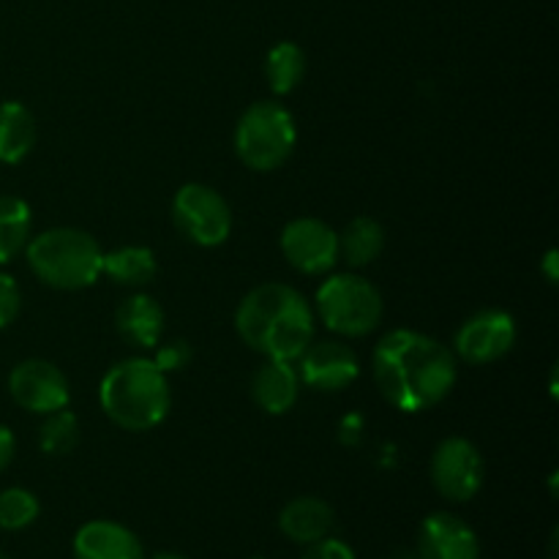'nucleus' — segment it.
<instances>
[{"label":"nucleus","instance_id":"1","mask_svg":"<svg viewBox=\"0 0 559 559\" xmlns=\"http://www.w3.org/2000/svg\"><path fill=\"white\" fill-rule=\"evenodd\" d=\"M371 366L382 399L402 413L437 407L456 385V358L451 349L407 328H396L377 342Z\"/></svg>","mask_w":559,"mask_h":559},{"label":"nucleus","instance_id":"2","mask_svg":"<svg viewBox=\"0 0 559 559\" xmlns=\"http://www.w3.org/2000/svg\"><path fill=\"white\" fill-rule=\"evenodd\" d=\"M235 328L246 347L271 360H295L314 342V309L289 284H260L243 295Z\"/></svg>","mask_w":559,"mask_h":559},{"label":"nucleus","instance_id":"3","mask_svg":"<svg viewBox=\"0 0 559 559\" xmlns=\"http://www.w3.org/2000/svg\"><path fill=\"white\" fill-rule=\"evenodd\" d=\"M98 402L107 418L126 431H151L167 418L173 393L167 374L147 358L115 364L98 385Z\"/></svg>","mask_w":559,"mask_h":559},{"label":"nucleus","instance_id":"4","mask_svg":"<svg viewBox=\"0 0 559 559\" xmlns=\"http://www.w3.org/2000/svg\"><path fill=\"white\" fill-rule=\"evenodd\" d=\"M27 265L55 289H85L98 282L104 267V251L93 235L76 227L44 229L25 246Z\"/></svg>","mask_w":559,"mask_h":559},{"label":"nucleus","instance_id":"5","mask_svg":"<svg viewBox=\"0 0 559 559\" xmlns=\"http://www.w3.org/2000/svg\"><path fill=\"white\" fill-rule=\"evenodd\" d=\"M298 126L293 112L276 102H257L235 126V153L254 173H273L295 151Z\"/></svg>","mask_w":559,"mask_h":559},{"label":"nucleus","instance_id":"6","mask_svg":"<svg viewBox=\"0 0 559 559\" xmlns=\"http://www.w3.org/2000/svg\"><path fill=\"white\" fill-rule=\"evenodd\" d=\"M317 311L333 333L358 338L380 325L385 306H382L380 289L364 276L333 273L317 289Z\"/></svg>","mask_w":559,"mask_h":559},{"label":"nucleus","instance_id":"7","mask_svg":"<svg viewBox=\"0 0 559 559\" xmlns=\"http://www.w3.org/2000/svg\"><path fill=\"white\" fill-rule=\"evenodd\" d=\"M173 218L180 235L202 249L222 246L233 233V211L227 200L205 183L180 186L173 200Z\"/></svg>","mask_w":559,"mask_h":559},{"label":"nucleus","instance_id":"8","mask_svg":"<svg viewBox=\"0 0 559 559\" xmlns=\"http://www.w3.org/2000/svg\"><path fill=\"white\" fill-rule=\"evenodd\" d=\"M431 484L445 500L467 502L484 486L486 464L478 448L464 437H448L431 453Z\"/></svg>","mask_w":559,"mask_h":559},{"label":"nucleus","instance_id":"9","mask_svg":"<svg viewBox=\"0 0 559 559\" xmlns=\"http://www.w3.org/2000/svg\"><path fill=\"white\" fill-rule=\"evenodd\" d=\"M516 344V322L502 309H480L462 322L453 347L459 358L473 366L495 364L506 358Z\"/></svg>","mask_w":559,"mask_h":559},{"label":"nucleus","instance_id":"10","mask_svg":"<svg viewBox=\"0 0 559 559\" xmlns=\"http://www.w3.org/2000/svg\"><path fill=\"white\" fill-rule=\"evenodd\" d=\"M9 393L22 409L36 415L58 413L69 407V380L55 364L41 358H27L9 374Z\"/></svg>","mask_w":559,"mask_h":559},{"label":"nucleus","instance_id":"11","mask_svg":"<svg viewBox=\"0 0 559 559\" xmlns=\"http://www.w3.org/2000/svg\"><path fill=\"white\" fill-rule=\"evenodd\" d=\"M282 251L295 271L322 276L338 262V235L320 218H293L282 233Z\"/></svg>","mask_w":559,"mask_h":559},{"label":"nucleus","instance_id":"12","mask_svg":"<svg viewBox=\"0 0 559 559\" xmlns=\"http://www.w3.org/2000/svg\"><path fill=\"white\" fill-rule=\"evenodd\" d=\"M298 360L300 382L322 393L344 391L360 374L358 355L342 342H311Z\"/></svg>","mask_w":559,"mask_h":559},{"label":"nucleus","instance_id":"13","mask_svg":"<svg viewBox=\"0 0 559 559\" xmlns=\"http://www.w3.org/2000/svg\"><path fill=\"white\" fill-rule=\"evenodd\" d=\"M415 551L424 559H480V540L464 519L431 513L420 524Z\"/></svg>","mask_w":559,"mask_h":559},{"label":"nucleus","instance_id":"14","mask_svg":"<svg viewBox=\"0 0 559 559\" xmlns=\"http://www.w3.org/2000/svg\"><path fill=\"white\" fill-rule=\"evenodd\" d=\"M74 559H145V549L129 527L96 519L76 530Z\"/></svg>","mask_w":559,"mask_h":559},{"label":"nucleus","instance_id":"15","mask_svg":"<svg viewBox=\"0 0 559 559\" xmlns=\"http://www.w3.org/2000/svg\"><path fill=\"white\" fill-rule=\"evenodd\" d=\"M300 393V377L289 360H271L254 371L251 377V396L257 407L267 415H284L295 407Z\"/></svg>","mask_w":559,"mask_h":559},{"label":"nucleus","instance_id":"16","mask_svg":"<svg viewBox=\"0 0 559 559\" xmlns=\"http://www.w3.org/2000/svg\"><path fill=\"white\" fill-rule=\"evenodd\" d=\"M333 524H336V513L320 497H295L278 513V530L293 544L300 546H309L328 538Z\"/></svg>","mask_w":559,"mask_h":559},{"label":"nucleus","instance_id":"17","mask_svg":"<svg viewBox=\"0 0 559 559\" xmlns=\"http://www.w3.org/2000/svg\"><path fill=\"white\" fill-rule=\"evenodd\" d=\"M115 328L131 347L153 349L164 338V309L151 295H131L115 311Z\"/></svg>","mask_w":559,"mask_h":559},{"label":"nucleus","instance_id":"18","mask_svg":"<svg viewBox=\"0 0 559 559\" xmlns=\"http://www.w3.org/2000/svg\"><path fill=\"white\" fill-rule=\"evenodd\" d=\"M36 145V118L20 102L0 104V162L20 164Z\"/></svg>","mask_w":559,"mask_h":559},{"label":"nucleus","instance_id":"19","mask_svg":"<svg viewBox=\"0 0 559 559\" xmlns=\"http://www.w3.org/2000/svg\"><path fill=\"white\" fill-rule=\"evenodd\" d=\"M385 249V229L369 216H358L338 235V257L353 267H366Z\"/></svg>","mask_w":559,"mask_h":559},{"label":"nucleus","instance_id":"20","mask_svg":"<svg viewBox=\"0 0 559 559\" xmlns=\"http://www.w3.org/2000/svg\"><path fill=\"white\" fill-rule=\"evenodd\" d=\"M156 254L147 246H123L104 254L102 273L120 287H145L156 278Z\"/></svg>","mask_w":559,"mask_h":559},{"label":"nucleus","instance_id":"21","mask_svg":"<svg viewBox=\"0 0 559 559\" xmlns=\"http://www.w3.org/2000/svg\"><path fill=\"white\" fill-rule=\"evenodd\" d=\"M31 207L25 200L0 194V265L14 260L31 240Z\"/></svg>","mask_w":559,"mask_h":559},{"label":"nucleus","instance_id":"22","mask_svg":"<svg viewBox=\"0 0 559 559\" xmlns=\"http://www.w3.org/2000/svg\"><path fill=\"white\" fill-rule=\"evenodd\" d=\"M265 76L267 85L276 96H287L304 82L306 76V55L298 44L282 41L271 47L265 58Z\"/></svg>","mask_w":559,"mask_h":559},{"label":"nucleus","instance_id":"23","mask_svg":"<svg viewBox=\"0 0 559 559\" xmlns=\"http://www.w3.org/2000/svg\"><path fill=\"white\" fill-rule=\"evenodd\" d=\"M80 442V424H76V415L69 413V407L58 409V413H49L44 420L41 431H38V445L47 456H66L71 453Z\"/></svg>","mask_w":559,"mask_h":559},{"label":"nucleus","instance_id":"24","mask_svg":"<svg viewBox=\"0 0 559 559\" xmlns=\"http://www.w3.org/2000/svg\"><path fill=\"white\" fill-rule=\"evenodd\" d=\"M38 513H41V506H38V497L33 491L22 489V486L0 491V530L20 533L36 522Z\"/></svg>","mask_w":559,"mask_h":559},{"label":"nucleus","instance_id":"25","mask_svg":"<svg viewBox=\"0 0 559 559\" xmlns=\"http://www.w3.org/2000/svg\"><path fill=\"white\" fill-rule=\"evenodd\" d=\"M153 349H156V358H153V364H156L158 369L164 371V374L183 369V366L191 360V347L183 342V338H173V342H158Z\"/></svg>","mask_w":559,"mask_h":559},{"label":"nucleus","instance_id":"26","mask_svg":"<svg viewBox=\"0 0 559 559\" xmlns=\"http://www.w3.org/2000/svg\"><path fill=\"white\" fill-rule=\"evenodd\" d=\"M20 306H22L20 284H16L9 273H0V331L9 328L11 322L20 317Z\"/></svg>","mask_w":559,"mask_h":559},{"label":"nucleus","instance_id":"27","mask_svg":"<svg viewBox=\"0 0 559 559\" xmlns=\"http://www.w3.org/2000/svg\"><path fill=\"white\" fill-rule=\"evenodd\" d=\"M300 559H358V557H355V551L349 549L344 540L331 538V535H328V538L306 546V551L300 555Z\"/></svg>","mask_w":559,"mask_h":559},{"label":"nucleus","instance_id":"28","mask_svg":"<svg viewBox=\"0 0 559 559\" xmlns=\"http://www.w3.org/2000/svg\"><path fill=\"white\" fill-rule=\"evenodd\" d=\"M14 451H16L14 435H11L9 426L0 424V473H3V469L11 464V459H14Z\"/></svg>","mask_w":559,"mask_h":559},{"label":"nucleus","instance_id":"29","mask_svg":"<svg viewBox=\"0 0 559 559\" xmlns=\"http://www.w3.org/2000/svg\"><path fill=\"white\" fill-rule=\"evenodd\" d=\"M544 271H546V278H549L551 284L557 282L559 278V271H557V251L551 249L549 254H546V260H544Z\"/></svg>","mask_w":559,"mask_h":559},{"label":"nucleus","instance_id":"30","mask_svg":"<svg viewBox=\"0 0 559 559\" xmlns=\"http://www.w3.org/2000/svg\"><path fill=\"white\" fill-rule=\"evenodd\" d=\"M391 559H424V557H420L415 549H399L396 555H391Z\"/></svg>","mask_w":559,"mask_h":559},{"label":"nucleus","instance_id":"31","mask_svg":"<svg viewBox=\"0 0 559 559\" xmlns=\"http://www.w3.org/2000/svg\"><path fill=\"white\" fill-rule=\"evenodd\" d=\"M151 559H186V557L173 555V551H162V555H156V557H151Z\"/></svg>","mask_w":559,"mask_h":559},{"label":"nucleus","instance_id":"32","mask_svg":"<svg viewBox=\"0 0 559 559\" xmlns=\"http://www.w3.org/2000/svg\"><path fill=\"white\" fill-rule=\"evenodd\" d=\"M0 559H9V557H5V555H0Z\"/></svg>","mask_w":559,"mask_h":559},{"label":"nucleus","instance_id":"33","mask_svg":"<svg viewBox=\"0 0 559 559\" xmlns=\"http://www.w3.org/2000/svg\"><path fill=\"white\" fill-rule=\"evenodd\" d=\"M254 559H262V557H254Z\"/></svg>","mask_w":559,"mask_h":559}]
</instances>
